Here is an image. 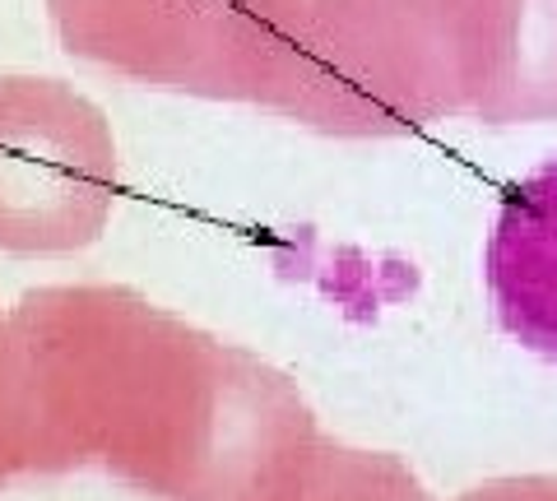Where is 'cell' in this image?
<instances>
[{
	"mask_svg": "<svg viewBox=\"0 0 557 501\" xmlns=\"http://www.w3.org/2000/svg\"><path fill=\"white\" fill-rule=\"evenodd\" d=\"M10 330L33 474L102 464L159 501H251L321 437L278 367L131 288L24 292Z\"/></svg>",
	"mask_w": 557,
	"mask_h": 501,
	"instance_id": "6da1fadb",
	"label": "cell"
},
{
	"mask_svg": "<svg viewBox=\"0 0 557 501\" xmlns=\"http://www.w3.org/2000/svg\"><path fill=\"white\" fill-rule=\"evenodd\" d=\"M260 108L325 135L557 116V0H288Z\"/></svg>",
	"mask_w": 557,
	"mask_h": 501,
	"instance_id": "7a4b0ae2",
	"label": "cell"
},
{
	"mask_svg": "<svg viewBox=\"0 0 557 501\" xmlns=\"http://www.w3.org/2000/svg\"><path fill=\"white\" fill-rule=\"evenodd\" d=\"M70 57L149 89L265 102L288 0H47Z\"/></svg>",
	"mask_w": 557,
	"mask_h": 501,
	"instance_id": "3957f363",
	"label": "cell"
},
{
	"mask_svg": "<svg viewBox=\"0 0 557 501\" xmlns=\"http://www.w3.org/2000/svg\"><path fill=\"white\" fill-rule=\"evenodd\" d=\"M116 140L61 79L0 75V251L61 255L108 228Z\"/></svg>",
	"mask_w": 557,
	"mask_h": 501,
	"instance_id": "277c9868",
	"label": "cell"
},
{
	"mask_svg": "<svg viewBox=\"0 0 557 501\" xmlns=\"http://www.w3.org/2000/svg\"><path fill=\"white\" fill-rule=\"evenodd\" d=\"M483 270L502 330L557 362V159L507 191Z\"/></svg>",
	"mask_w": 557,
	"mask_h": 501,
	"instance_id": "5b68a950",
	"label": "cell"
},
{
	"mask_svg": "<svg viewBox=\"0 0 557 501\" xmlns=\"http://www.w3.org/2000/svg\"><path fill=\"white\" fill-rule=\"evenodd\" d=\"M251 501H432L428 488L386 451H354V446L317 437L293 455Z\"/></svg>",
	"mask_w": 557,
	"mask_h": 501,
	"instance_id": "8992f818",
	"label": "cell"
},
{
	"mask_svg": "<svg viewBox=\"0 0 557 501\" xmlns=\"http://www.w3.org/2000/svg\"><path fill=\"white\" fill-rule=\"evenodd\" d=\"M20 474H33L24 372H20V349H14L10 316H0V488H10Z\"/></svg>",
	"mask_w": 557,
	"mask_h": 501,
	"instance_id": "52a82bcc",
	"label": "cell"
},
{
	"mask_svg": "<svg viewBox=\"0 0 557 501\" xmlns=\"http://www.w3.org/2000/svg\"><path fill=\"white\" fill-rule=\"evenodd\" d=\"M460 501H557V478H497Z\"/></svg>",
	"mask_w": 557,
	"mask_h": 501,
	"instance_id": "ba28073f",
	"label": "cell"
}]
</instances>
